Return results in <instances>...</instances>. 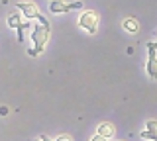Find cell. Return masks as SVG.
I'll use <instances>...</instances> for the list:
<instances>
[{
  "label": "cell",
  "instance_id": "1",
  "mask_svg": "<svg viewBox=\"0 0 157 141\" xmlns=\"http://www.w3.org/2000/svg\"><path fill=\"white\" fill-rule=\"evenodd\" d=\"M49 35H51V28H49V24H39L32 30V41H33V49H29L28 53L32 57L39 55V53H43L45 49L47 41H49Z\"/></svg>",
  "mask_w": 157,
  "mask_h": 141
},
{
  "label": "cell",
  "instance_id": "2",
  "mask_svg": "<svg viewBox=\"0 0 157 141\" xmlns=\"http://www.w3.org/2000/svg\"><path fill=\"white\" fill-rule=\"evenodd\" d=\"M78 26L82 28V30H86L88 33H96L98 30V16L96 12H82L81 18H78Z\"/></svg>",
  "mask_w": 157,
  "mask_h": 141
},
{
  "label": "cell",
  "instance_id": "3",
  "mask_svg": "<svg viewBox=\"0 0 157 141\" xmlns=\"http://www.w3.org/2000/svg\"><path fill=\"white\" fill-rule=\"evenodd\" d=\"M16 8L20 10V14H22L24 18H28V20H37V18L41 16V14H39V8H37L33 2H28V0H22V2H18Z\"/></svg>",
  "mask_w": 157,
  "mask_h": 141
},
{
  "label": "cell",
  "instance_id": "4",
  "mask_svg": "<svg viewBox=\"0 0 157 141\" xmlns=\"http://www.w3.org/2000/svg\"><path fill=\"white\" fill-rule=\"evenodd\" d=\"M147 49H149V59H147L145 69H147V75H149L153 80H157V55H155L153 47H147Z\"/></svg>",
  "mask_w": 157,
  "mask_h": 141
},
{
  "label": "cell",
  "instance_id": "5",
  "mask_svg": "<svg viewBox=\"0 0 157 141\" xmlns=\"http://www.w3.org/2000/svg\"><path fill=\"white\" fill-rule=\"evenodd\" d=\"M49 12L65 14V12H69V2H65V0H49Z\"/></svg>",
  "mask_w": 157,
  "mask_h": 141
},
{
  "label": "cell",
  "instance_id": "6",
  "mask_svg": "<svg viewBox=\"0 0 157 141\" xmlns=\"http://www.w3.org/2000/svg\"><path fill=\"white\" fill-rule=\"evenodd\" d=\"M141 137L144 139H153L157 141V120H149L145 125V129L141 131Z\"/></svg>",
  "mask_w": 157,
  "mask_h": 141
},
{
  "label": "cell",
  "instance_id": "7",
  "mask_svg": "<svg viewBox=\"0 0 157 141\" xmlns=\"http://www.w3.org/2000/svg\"><path fill=\"white\" fill-rule=\"evenodd\" d=\"M122 28L130 33H137L140 32V22H137L136 18H126V20L122 22Z\"/></svg>",
  "mask_w": 157,
  "mask_h": 141
},
{
  "label": "cell",
  "instance_id": "8",
  "mask_svg": "<svg viewBox=\"0 0 157 141\" xmlns=\"http://www.w3.org/2000/svg\"><path fill=\"white\" fill-rule=\"evenodd\" d=\"M96 133H100V135H104V137H114V125L112 124H108V121H104V124H100L98 125V131Z\"/></svg>",
  "mask_w": 157,
  "mask_h": 141
},
{
  "label": "cell",
  "instance_id": "9",
  "mask_svg": "<svg viewBox=\"0 0 157 141\" xmlns=\"http://www.w3.org/2000/svg\"><path fill=\"white\" fill-rule=\"evenodd\" d=\"M29 28H32V24H29V22H22V24L16 28V32H18V41H20V43L26 41V33H28Z\"/></svg>",
  "mask_w": 157,
  "mask_h": 141
},
{
  "label": "cell",
  "instance_id": "10",
  "mask_svg": "<svg viewBox=\"0 0 157 141\" xmlns=\"http://www.w3.org/2000/svg\"><path fill=\"white\" fill-rule=\"evenodd\" d=\"M20 24H22L20 14H10V16H8V26H10V28H18Z\"/></svg>",
  "mask_w": 157,
  "mask_h": 141
},
{
  "label": "cell",
  "instance_id": "11",
  "mask_svg": "<svg viewBox=\"0 0 157 141\" xmlns=\"http://www.w3.org/2000/svg\"><path fill=\"white\" fill-rule=\"evenodd\" d=\"M81 8H82V2H78V0L77 2H69V10H81Z\"/></svg>",
  "mask_w": 157,
  "mask_h": 141
},
{
  "label": "cell",
  "instance_id": "12",
  "mask_svg": "<svg viewBox=\"0 0 157 141\" xmlns=\"http://www.w3.org/2000/svg\"><path fill=\"white\" fill-rule=\"evenodd\" d=\"M90 141H108V137H104V135H100V133H96V135H92Z\"/></svg>",
  "mask_w": 157,
  "mask_h": 141
},
{
  "label": "cell",
  "instance_id": "13",
  "mask_svg": "<svg viewBox=\"0 0 157 141\" xmlns=\"http://www.w3.org/2000/svg\"><path fill=\"white\" fill-rule=\"evenodd\" d=\"M55 141H73V137H71V135H59Z\"/></svg>",
  "mask_w": 157,
  "mask_h": 141
},
{
  "label": "cell",
  "instance_id": "14",
  "mask_svg": "<svg viewBox=\"0 0 157 141\" xmlns=\"http://www.w3.org/2000/svg\"><path fill=\"white\" fill-rule=\"evenodd\" d=\"M36 141H51V139L45 137V135H39V137H36Z\"/></svg>",
  "mask_w": 157,
  "mask_h": 141
},
{
  "label": "cell",
  "instance_id": "15",
  "mask_svg": "<svg viewBox=\"0 0 157 141\" xmlns=\"http://www.w3.org/2000/svg\"><path fill=\"white\" fill-rule=\"evenodd\" d=\"M8 114V108H4V106H2V108H0V116H6Z\"/></svg>",
  "mask_w": 157,
  "mask_h": 141
},
{
  "label": "cell",
  "instance_id": "16",
  "mask_svg": "<svg viewBox=\"0 0 157 141\" xmlns=\"http://www.w3.org/2000/svg\"><path fill=\"white\" fill-rule=\"evenodd\" d=\"M4 2H6V0H4Z\"/></svg>",
  "mask_w": 157,
  "mask_h": 141
}]
</instances>
